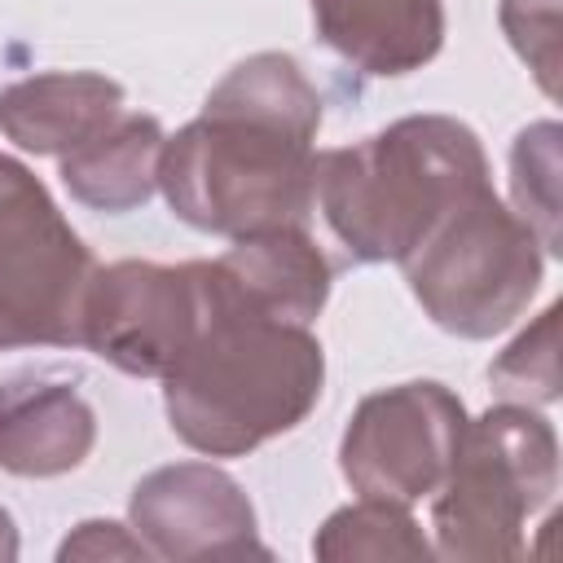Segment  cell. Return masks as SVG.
<instances>
[{
    "instance_id": "6da1fadb",
    "label": "cell",
    "mask_w": 563,
    "mask_h": 563,
    "mask_svg": "<svg viewBox=\"0 0 563 563\" xmlns=\"http://www.w3.org/2000/svg\"><path fill=\"white\" fill-rule=\"evenodd\" d=\"M321 92L290 53L242 57L163 145L158 189L176 220L220 238L303 224L317 202Z\"/></svg>"
},
{
    "instance_id": "7a4b0ae2",
    "label": "cell",
    "mask_w": 563,
    "mask_h": 563,
    "mask_svg": "<svg viewBox=\"0 0 563 563\" xmlns=\"http://www.w3.org/2000/svg\"><path fill=\"white\" fill-rule=\"evenodd\" d=\"M321 387L325 352L308 325L238 312L216 290L211 317L163 374V409L194 453L242 457L299 427Z\"/></svg>"
},
{
    "instance_id": "3957f363",
    "label": "cell",
    "mask_w": 563,
    "mask_h": 563,
    "mask_svg": "<svg viewBox=\"0 0 563 563\" xmlns=\"http://www.w3.org/2000/svg\"><path fill=\"white\" fill-rule=\"evenodd\" d=\"M484 185V145L453 114H405L317 154L321 216L361 264H400L453 202Z\"/></svg>"
},
{
    "instance_id": "277c9868",
    "label": "cell",
    "mask_w": 563,
    "mask_h": 563,
    "mask_svg": "<svg viewBox=\"0 0 563 563\" xmlns=\"http://www.w3.org/2000/svg\"><path fill=\"white\" fill-rule=\"evenodd\" d=\"M559 488V440L532 405H497L466 418L453 462L431 493V532L440 559L497 563L519 559L523 528Z\"/></svg>"
},
{
    "instance_id": "5b68a950",
    "label": "cell",
    "mask_w": 563,
    "mask_h": 563,
    "mask_svg": "<svg viewBox=\"0 0 563 563\" xmlns=\"http://www.w3.org/2000/svg\"><path fill=\"white\" fill-rule=\"evenodd\" d=\"M400 268L440 330L457 339H493L532 303L545 251L493 185H484L453 202Z\"/></svg>"
},
{
    "instance_id": "8992f818",
    "label": "cell",
    "mask_w": 563,
    "mask_h": 563,
    "mask_svg": "<svg viewBox=\"0 0 563 563\" xmlns=\"http://www.w3.org/2000/svg\"><path fill=\"white\" fill-rule=\"evenodd\" d=\"M92 273L44 180L0 154V347H79Z\"/></svg>"
},
{
    "instance_id": "52a82bcc",
    "label": "cell",
    "mask_w": 563,
    "mask_h": 563,
    "mask_svg": "<svg viewBox=\"0 0 563 563\" xmlns=\"http://www.w3.org/2000/svg\"><path fill=\"white\" fill-rule=\"evenodd\" d=\"M216 308L211 264L119 260L92 273L79 347L132 378H163Z\"/></svg>"
},
{
    "instance_id": "ba28073f",
    "label": "cell",
    "mask_w": 563,
    "mask_h": 563,
    "mask_svg": "<svg viewBox=\"0 0 563 563\" xmlns=\"http://www.w3.org/2000/svg\"><path fill=\"white\" fill-rule=\"evenodd\" d=\"M466 405L435 378L383 387L356 405L339 440V471L361 497L413 506L453 462Z\"/></svg>"
},
{
    "instance_id": "9c48e42d",
    "label": "cell",
    "mask_w": 563,
    "mask_h": 563,
    "mask_svg": "<svg viewBox=\"0 0 563 563\" xmlns=\"http://www.w3.org/2000/svg\"><path fill=\"white\" fill-rule=\"evenodd\" d=\"M128 519L154 559H246L268 554L242 484L211 462L150 471L128 501Z\"/></svg>"
},
{
    "instance_id": "30bf717a",
    "label": "cell",
    "mask_w": 563,
    "mask_h": 563,
    "mask_svg": "<svg viewBox=\"0 0 563 563\" xmlns=\"http://www.w3.org/2000/svg\"><path fill=\"white\" fill-rule=\"evenodd\" d=\"M211 277L229 308L286 325H312L330 299V260L303 224L233 238V246L211 260Z\"/></svg>"
},
{
    "instance_id": "8fae6325",
    "label": "cell",
    "mask_w": 563,
    "mask_h": 563,
    "mask_svg": "<svg viewBox=\"0 0 563 563\" xmlns=\"http://www.w3.org/2000/svg\"><path fill=\"white\" fill-rule=\"evenodd\" d=\"M317 35L361 75L422 70L444 44V0H308Z\"/></svg>"
},
{
    "instance_id": "7c38bea8",
    "label": "cell",
    "mask_w": 563,
    "mask_h": 563,
    "mask_svg": "<svg viewBox=\"0 0 563 563\" xmlns=\"http://www.w3.org/2000/svg\"><path fill=\"white\" fill-rule=\"evenodd\" d=\"M123 114V84L97 70H44L0 88V132L26 150L62 158Z\"/></svg>"
},
{
    "instance_id": "4fadbf2b",
    "label": "cell",
    "mask_w": 563,
    "mask_h": 563,
    "mask_svg": "<svg viewBox=\"0 0 563 563\" xmlns=\"http://www.w3.org/2000/svg\"><path fill=\"white\" fill-rule=\"evenodd\" d=\"M97 444V413L70 383L0 387V471L22 479H53Z\"/></svg>"
},
{
    "instance_id": "5bb4252c",
    "label": "cell",
    "mask_w": 563,
    "mask_h": 563,
    "mask_svg": "<svg viewBox=\"0 0 563 563\" xmlns=\"http://www.w3.org/2000/svg\"><path fill=\"white\" fill-rule=\"evenodd\" d=\"M167 132L154 114H119L97 136L62 154V185L92 211L123 216L154 198Z\"/></svg>"
},
{
    "instance_id": "9a60e30c",
    "label": "cell",
    "mask_w": 563,
    "mask_h": 563,
    "mask_svg": "<svg viewBox=\"0 0 563 563\" xmlns=\"http://www.w3.org/2000/svg\"><path fill=\"white\" fill-rule=\"evenodd\" d=\"M312 554L330 563H347V559H431L435 550L422 537L409 506L383 497H356L317 528Z\"/></svg>"
},
{
    "instance_id": "2e32d148",
    "label": "cell",
    "mask_w": 563,
    "mask_h": 563,
    "mask_svg": "<svg viewBox=\"0 0 563 563\" xmlns=\"http://www.w3.org/2000/svg\"><path fill=\"white\" fill-rule=\"evenodd\" d=\"M515 216L537 233L545 255H559V123H528L510 145Z\"/></svg>"
},
{
    "instance_id": "e0dca14e",
    "label": "cell",
    "mask_w": 563,
    "mask_h": 563,
    "mask_svg": "<svg viewBox=\"0 0 563 563\" xmlns=\"http://www.w3.org/2000/svg\"><path fill=\"white\" fill-rule=\"evenodd\" d=\"M488 383L515 405H550L559 396V303H550L488 365Z\"/></svg>"
},
{
    "instance_id": "ac0fdd59",
    "label": "cell",
    "mask_w": 563,
    "mask_h": 563,
    "mask_svg": "<svg viewBox=\"0 0 563 563\" xmlns=\"http://www.w3.org/2000/svg\"><path fill=\"white\" fill-rule=\"evenodd\" d=\"M510 48L528 62L545 97H559V0H501L497 9Z\"/></svg>"
},
{
    "instance_id": "d6986e66",
    "label": "cell",
    "mask_w": 563,
    "mask_h": 563,
    "mask_svg": "<svg viewBox=\"0 0 563 563\" xmlns=\"http://www.w3.org/2000/svg\"><path fill=\"white\" fill-rule=\"evenodd\" d=\"M57 559L70 563V559H154L150 545L136 537V528H123L114 519H84L75 523V532H66V541L57 545Z\"/></svg>"
},
{
    "instance_id": "ffe728a7",
    "label": "cell",
    "mask_w": 563,
    "mask_h": 563,
    "mask_svg": "<svg viewBox=\"0 0 563 563\" xmlns=\"http://www.w3.org/2000/svg\"><path fill=\"white\" fill-rule=\"evenodd\" d=\"M18 559V528H13V515L0 506V563Z\"/></svg>"
}]
</instances>
